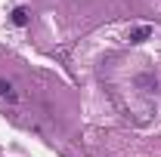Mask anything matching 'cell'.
<instances>
[{
  "label": "cell",
  "mask_w": 161,
  "mask_h": 157,
  "mask_svg": "<svg viewBox=\"0 0 161 157\" xmlns=\"http://www.w3.org/2000/svg\"><path fill=\"white\" fill-rule=\"evenodd\" d=\"M149 37H152V25H136V28L127 34L130 43H142V40H149Z\"/></svg>",
  "instance_id": "cell-1"
},
{
  "label": "cell",
  "mask_w": 161,
  "mask_h": 157,
  "mask_svg": "<svg viewBox=\"0 0 161 157\" xmlns=\"http://www.w3.org/2000/svg\"><path fill=\"white\" fill-rule=\"evenodd\" d=\"M13 22H16V25H28V9H25V6L13 9Z\"/></svg>",
  "instance_id": "cell-3"
},
{
  "label": "cell",
  "mask_w": 161,
  "mask_h": 157,
  "mask_svg": "<svg viewBox=\"0 0 161 157\" xmlns=\"http://www.w3.org/2000/svg\"><path fill=\"white\" fill-rule=\"evenodd\" d=\"M0 99H6V102H16V99H19V93L13 89L9 80H0Z\"/></svg>",
  "instance_id": "cell-2"
}]
</instances>
